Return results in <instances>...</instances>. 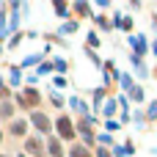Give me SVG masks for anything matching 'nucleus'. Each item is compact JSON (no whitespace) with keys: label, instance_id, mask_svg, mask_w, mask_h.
<instances>
[{"label":"nucleus","instance_id":"f257e3e1","mask_svg":"<svg viewBox=\"0 0 157 157\" xmlns=\"http://www.w3.org/2000/svg\"><path fill=\"white\" fill-rule=\"evenodd\" d=\"M55 124H58V135H61V138H75V127H72V121H69L66 116H61Z\"/></svg>","mask_w":157,"mask_h":157},{"label":"nucleus","instance_id":"20e7f679","mask_svg":"<svg viewBox=\"0 0 157 157\" xmlns=\"http://www.w3.org/2000/svg\"><path fill=\"white\" fill-rule=\"evenodd\" d=\"M25 146H28V152H30V155H41V146H39V141H33V138H30Z\"/></svg>","mask_w":157,"mask_h":157},{"label":"nucleus","instance_id":"1a4fd4ad","mask_svg":"<svg viewBox=\"0 0 157 157\" xmlns=\"http://www.w3.org/2000/svg\"><path fill=\"white\" fill-rule=\"evenodd\" d=\"M97 157H110V152H108V149H99V152H97Z\"/></svg>","mask_w":157,"mask_h":157},{"label":"nucleus","instance_id":"39448f33","mask_svg":"<svg viewBox=\"0 0 157 157\" xmlns=\"http://www.w3.org/2000/svg\"><path fill=\"white\" fill-rule=\"evenodd\" d=\"M72 157H91L86 146H72Z\"/></svg>","mask_w":157,"mask_h":157},{"label":"nucleus","instance_id":"6e6552de","mask_svg":"<svg viewBox=\"0 0 157 157\" xmlns=\"http://www.w3.org/2000/svg\"><path fill=\"white\" fill-rule=\"evenodd\" d=\"M80 132L86 135V141H91V138H94V135H91V127H88V121H83V124H80Z\"/></svg>","mask_w":157,"mask_h":157},{"label":"nucleus","instance_id":"423d86ee","mask_svg":"<svg viewBox=\"0 0 157 157\" xmlns=\"http://www.w3.org/2000/svg\"><path fill=\"white\" fill-rule=\"evenodd\" d=\"M11 132H14V135H22V132H25V121H14V124H11Z\"/></svg>","mask_w":157,"mask_h":157},{"label":"nucleus","instance_id":"f03ea898","mask_svg":"<svg viewBox=\"0 0 157 157\" xmlns=\"http://www.w3.org/2000/svg\"><path fill=\"white\" fill-rule=\"evenodd\" d=\"M36 102H39V94H36L33 88H28V91L22 94V99H19V105H25V108H28V105H36Z\"/></svg>","mask_w":157,"mask_h":157},{"label":"nucleus","instance_id":"7ed1b4c3","mask_svg":"<svg viewBox=\"0 0 157 157\" xmlns=\"http://www.w3.org/2000/svg\"><path fill=\"white\" fill-rule=\"evenodd\" d=\"M33 124H36L41 132H47V130H50V121H47V116H44V113H33Z\"/></svg>","mask_w":157,"mask_h":157},{"label":"nucleus","instance_id":"0eeeda50","mask_svg":"<svg viewBox=\"0 0 157 157\" xmlns=\"http://www.w3.org/2000/svg\"><path fill=\"white\" fill-rule=\"evenodd\" d=\"M50 155H52V157H61V144H58V141H50Z\"/></svg>","mask_w":157,"mask_h":157}]
</instances>
